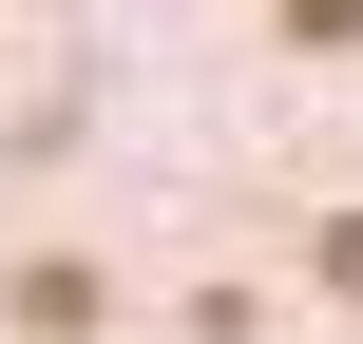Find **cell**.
<instances>
[{
    "label": "cell",
    "instance_id": "obj_1",
    "mask_svg": "<svg viewBox=\"0 0 363 344\" xmlns=\"http://www.w3.org/2000/svg\"><path fill=\"white\" fill-rule=\"evenodd\" d=\"M268 19H287L306 57H345V38H363V0H268Z\"/></svg>",
    "mask_w": 363,
    "mask_h": 344
},
{
    "label": "cell",
    "instance_id": "obj_2",
    "mask_svg": "<svg viewBox=\"0 0 363 344\" xmlns=\"http://www.w3.org/2000/svg\"><path fill=\"white\" fill-rule=\"evenodd\" d=\"M306 268H325V287L363 306V211H325V230H306Z\"/></svg>",
    "mask_w": 363,
    "mask_h": 344
}]
</instances>
